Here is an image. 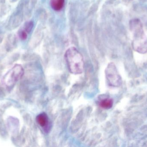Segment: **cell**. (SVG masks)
Wrapping results in <instances>:
<instances>
[{"label":"cell","instance_id":"obj_1","mask_svg":"<svg viewBox=\"0 0 147 147\" xmlns=\"http://www.w3.org/2000/svg\"><path fill=\"white\" fill-rule=\"evenodd\" d=\"M65 58L69 70L74 74H80L84 69L83 56L77 48L71 47L67 49Z\"/></svg>","mask_w":147,"mask_h":147},{"label":"cell","instance_id":"obj_2","mask_svg":"<svg viewBox=\"0 0 147 147\" xmlns=\"http://www.w3.org/2000/svg\"><path fill=\"white\" fill-rule=\"evenodd\" d=\"M130 22V28L134 33L135 37H136L134 41V46L136 47L138 46L137 48L143 47L145 49H147V41L144 38L143 28L140 22L134 20Z\"/></svg>","mask_w":147,"mask_h":147},{"label":"cell","instance_id":"obj_3","mask_svg":"<svg viewBox=\"0 0 147 147\" xmlns=\"http://www.w3.org/2000/svg\"><path fill=\"white\" fill-rule=\"evenodd\" d=\"M106 79L109 84L112 86H118L120 84V78L115 65L109 64L105 70Z\"/></svg>","mask_w":147,"mask_h":147},{"label":"cell","instance_id":"obj_4","mask_svg":"<svg viewBox=\"0 0 147 147\" xmlns=\"http://www.w3.org/2000/svg\"><path fill=\"white\" fill-rule=\"evenodd\" d=\"M38 124L47 132L50 129V122L49 118L46 113H42L39 114L36 118Z\"/></svg>","mask_w":147,"mask_h":147},{"label":"cell","instance_id":"obj_5","mask_svg":"<svg viewBox=\"0 0 147 147\" xmlns=\"http://www.w3.org/2000/svg\"><path fill=\"white\" fill-rule=\"evenodd\" d=\"M65 0H51L52 8L55 11H59L63 7Z\"/></svg>","mask_w":147,"mask_h":147},{"label":"cell","instance_id":"obj_6","mask_svg":"<svg viewBox=\"0 0 147 147\" xmlns=\"http://www.w3.org/2000/svg\"><path fill=\"white\" fill-rule=\"evenodd\" d=\"M113 104V101L111 98H105L100 101L99 103L100 107L104 109H109L112 107Z\"/></svg>","mask_w":147,"mask_h":147},{"label":"cell","instance_id":"obj_7","mask_svg":"<svg viewBox=\"0 0 147 147\" xmlns=\"http://www.w3.org/2000/svg\"><path fill=\"white\" fill-rule=\"evenodd\" d=\"M34 23L33 22L29 21L26 22L24 26L25 30L27 33H30L32 31Z\"/></svg>","mask_w":147,"mask_h":147},{"label":"cell","instance_id":"obj_8","mask_svg":"<svg viewBox=\"0 0 147 147\" xmlns=\"http://www.w3.org/2000/svg\"><path fill=\"white\" fill-rule=\"evenodd\" d=\"M27 34L26 31L24 30H22L20 32L19 36L22 39L25 40L27 38Z\"/></svg>","mask_w":147,"mask_h":147}]
</instances>
